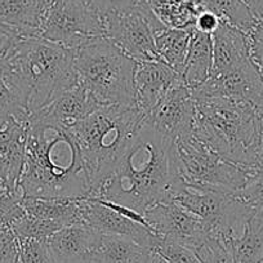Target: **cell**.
<instances>
[{"label": "cell", "instance_id": "cell-1", "mask_svg": "<svg viewBox=\"0 0 263 263\" xmlns=\"http://www.w3.org/2000/svg\"><path fill=\"white\" fill-rule=\"evenodd\" d=\"M183 186L176 141L143 118L112 173L92 197L143 216L155 204L173 201Z\"/></svg>", "mask_w": 263, "mask_h": 263}, {"label": "cell", "instance_id": "cell-2", "mask_svg": "<svg viewBox=\"0 0 263 263\" xmlns=\"http://www.w3.org/2000/svg\"><path fill=\"white\" fill-rule=\"evenodd\" d=\"M24 197L85 199L89 177L69 130L29 119L26 155L18 179Z\"/></svg>", "mask_w": 263, "mask_h": 263}, {"label": "cell", "instance_id": "cell-3", "mask_svg": "<svg viewBox=\"0 0 263 263\" xmlns=\"http://www.w3.org/2000/svg\"><path fill=\"white\" fill-rule=\"evenodd\" d=\"M194 97L196 115L192 135L224 160L253 168L260 138L259 114L252 106L230 98Z\"/></svg>", "mask_w": 263, "mask_h": 263}, {"label": "cell", "instance_id": "cell-4", "mask_svg": "<svg viewBox=\"0 0 263 263\" xmlns=\"http://www.w3.org/2000/svg\"><path fill=\"white\" fill-rule=\"evenodd\" d=\"M7 61L24 90L30 116L78 84L72 49L40 36L20 37Z\"/></svg>", "mask_w": 263, "mask_h": 263}, {"label": "cell", "instance_id": "cell-5", "mask_svg": "<svg viewBox=\"0 0 263 263\" xmlns=\"http://www.w3.org/2000/svg\"><path fill=\"white\" fill-rule=\"evenodd\" d=\"M145 115L136 105H101L70 130L96 192L115 169Z\"/></svg>", "mask_w": 263, "mask_h": 263}, {"label": "cell", "instance_id": "cell-6", "mask_svg": "<svg viewBox=\"0 0 263 263\" xmlns=\"http://www.w3.org/2000/svg\"><path fill=\"white\" fill-rule=\"evenodd\" d=\"M78 83L100 105H136V61L106 36L72 49Z\"/></svg>", "mask_w": 263, "mask_h": 263}, {"label": "cell", "instance_id": "cell-7", "mask_svg": "<svg viewBox=\"0 0 263 263\" xmlns=\"http://www.w3.org/2000/svg\"><path fill=\"white\" fill-rule=\"evenodd\" d=\"M179 173L184 184L235 195L253 168L224 160L194 135L176 141Z\"/></svg>", "mask_w": 263, "mask_h": 263}, {"label": "cell", "instance_id": "cell-8", "mask_svg": "<svg viewBox=\"0 0 263 263\" xmlns=\"http://www.w3.org/2000/svg\"><path fill=\"white\" fill-rule=\"evenodd\" d=\"M176 203L201 221L208 235L235 239L254 209L235 195L184 184L174 197Z\"/></svg>", "mask_w": 263, "mask_h": 263}, {"label": "cell", "instance_id": "cell-9", "mask_svg": "<svg viewBox=\"0 0 263 263\" xmlns=\"http://www.w3.org/2000/svg\"><path fill=\"white\" fill-rule=\"evenodd\" d=\"M40 37L75 49L105 36L102 18L85 0H48Z\"/></svg>", "mask_w": 263, "mask_h": 263}, {"label": "cell", "instance_id": "cell-10", "mask_svg": "<svg viewBox=\"0 0 263 263\" xmlns=\"http://www.w3.org/2000/svg\"><path fill=\"white\" fill-rule=\"evenodd\" d=\"M150 2L103 17L105 36L136 62L161 61L155 47L150 17Z\"/></svg>", "mask_w": 263, "mask_h": 263}, {"label": "cell", "instance_id": "cell-11", "mask_svg": "<svg viewBox=\"0 0 263 263\" xmlns=\"http://www.w3.org/2000/svg\"><path fill=\"white\" fill-rule=\"evenodd\" d=\"M146 226L158 236L194 250L208 232L199 218L176 201L158 203L143 213Z\"/></svg>", "mask_w": 263, "mask_h": 263}, {"label": "cell", "instance_id": "cell-12", "mask_svg": "<svg viewBox=\"0 0 263 263\" xmlns=\"http://www.w3.org/2000/svg\"><path fill=\"white\" fill-rule=\"evenodd\" d=\"M194 96L224 97L252 106L263 115V78L252 58L227 74L211 77L203 85L192 90Z\"/></svg>", "mask_w": 263, "mask_h": 263}, {"label": "cell", "instance_id": "cell-13", "mask_svg": "<svg viewBox=\"0 0 263 263\" xmlns=\"http://www.w3.org/2000/svg\"><path fill=\"white\" fill-rule=\"evenodd\" d=\"M79 223L102 234L128 237L150 249L158 239L148 227L119 213L97 197L80 199Z\"/></svg>", "mask_w": 263, "mask_h": 263}, {"label": "cell", "instance_id": "cell-14", "mask_svg": "<svg viewBox=\"0 0 263 263\" xmlns=\"http://www.w3.org/2000/svg\"><path fill=\"white\" fill-rule=\"evenodd\" d=\"M195 115L196 102L194 93L182 82L172 88L145 119L154 128L177 141L192 135Z\"/></svg>", "mask_w": 263, "mask_h": 263}, {"label": "cell", "instance_id": "cell-15", "mask_svg": "<svg viewBox=\"0 0 263 263\" xmlns=\"http://www.w3.org/2000/svg\"><path fill=\"white\" fill-rule=\"evenodd\" d=\"M182 82V75L163 61L136 62V106L143 115H148L166 93Z\"/></svg>", "mask_w": 263, "mask_h": 263}, {"label": "cell", "instance_id": "cell-16", "mask_svg": "<svg viewBox=\"0 0 263 263\" xmlns=\"http://www.w3.org/2000/svg\"><path fill=\"white\" fill-rule=\"evenodd\" d=\"M100 106L87 89L78 83L58 96L47 107L32 114L29 119H35L49 126L70 132Z\"/></svg>", "mask_w": 263, "mask_h": 263}, {"label": "cell", "instance_id": "cell-17", "mask_svg": "<svg viewBox=\"0 0 263 263\" xmlns=\"http://www.w3.org/2000/svg\"><path fill=\"white\" fill-rule=\"evenodd\" d=\"M29 123L14 118H0V181L18 189V179L26 155Z\"/></svg>", "mask_w": 263, "mask_h": 263}, {"label": "cell", "instance_id": "cell-18", "mask_svg": "<svg viewBox=\"0 0 263 263\" xmlns=\"http://www.w3.org/2000/svg\"><path fill=\"white\" fill-rule=\"evenodd\" d=\"M98 231L84 226L71 224L58 230L47 239L53 263H89Z\"/></svg>", "mask_w": 263, "mask_h": 263}, {"label": "cell", "instance_id": "cell-19", "mask_svg": "<svg viewBox=\"0 0 263 263\" xmlns=\"http://www.w3.org/2000/svg\"><path fill=\"white\" fill-rule=\"evenodd\" d=\"M213 37V70L211 77L232 71L250 60L248 34L221 21Z\"/></svg>", "mask_w": 263, "mask_h": 263}, {"label": "cell", "instance_id": "cell-20", "mask_svg": "<svg viewBox=\"0 0 263 263\" xmlns=\"http://www.w3.org/2000/svg\"><path fill=\"white\" fill-rule=\"evenodd\" d=\"M48 0H0V24L18 36H39Z\"/></svg>", "mask_w": 263, "mask_h": 263}, {"label": "cell", "instance_id": "cell-21", "mask_svg": "<svg viewBox=\"0 0 263 263\" xmlns=\"http://www.w3.org/2000/svg\"><path fill=\"white\" fill-rule=\"evenodd\" d=\"M153 250L135 240L98 232L89 263H151Z\"/></svg>", "mask_w": 263, "mask_h": 263}, {"label": "cell", "instance_id": "cell-22", "mask_svg": "<svg viewBox=\"0 0 263 263\" xmlns=\"http://www.w3.org/2000/svg\"><path fill=\"white\" fill-rule=\"evenodd\" d=\"M213 70V37L199 30L191 29L189 52L182 78L191 90L197 89L211 78Z\"/></svg>", "mask_w": 263, "mask_h": 263}, {"label": "cell", "instance_id": "cell-23", "mask_svg": "<svg viewBox=\"0 0 263 263\" xmlns=\"http://www.w3.org/2000/svg\"><path fill=\"white\" fill-rule=\"evenodd\" d=\"M22 208L30 216L54 224L58 229L79 223L80 199L24 197Z\"/></svg>", "mask_w": 263, "mask_h": 263}, {"label": "cell", "instance_id": "cell-24", "mask_svg": "<svg viewBox=\"0 0 263 263\" xmlns=\"http://www.w3.org/2000/svg\"><path fill=\"white\" fill-rule=\"evenodd\" d=\"M191 29H173L164 24L153 29L155 47L160 60L181 75L189 52Z\"/></svg>", "mask_w": 263, "mask_h": 263}, {"label": "cell", "instance_id": "cell-25", "mask_svg": "<svg viewBox=\"0 0 263 263\" xmlns=\"http://www.w3.org/2000/svg\"><path fill=\"white\" fill-rule=\"evenodd\" d=\"M235 263H263V213L253 211L241 232L232 239Z\"/></svg>", "mask_w": 263, "mask_h": 263}, {"label": "cell", "instance_id": "cell-26", "mask_svg": "<svg viewBox=\"0 0 263 263\" xmlns=\"http://www.w3.org/2000/svg\"><path fill=\"white\" fill-rule=\"evenodd\" d=\"M14 116L29 123L25 93L7 58L0 60V118Z\"/></svg>", "mask_w": 263, "mask_h": 263}, {"label": "cell", "instance_id": "cell-27", "mask_svg": "<svg viewBox=\"0 0 263 263\" xmlns=\"http://www.w3.org/2000/svg\"><path fill=\"white\" fill-rule=\"evenodd\" d=\"M204 7L222 21L249 34L259 20L253 14L245 0H204Z\"/></svg>", "mask_w": 263, "mask_h": 263}, {"label": "cell", "instance_id": "cell-28", "mask_svg": "<svg viewBox=\"0 0 263 263\" xmlns=\"http://www.w3.org/2000/svg\"><path fill=\"white\" fill-rule=\"evenodd\" d=\"M194 253L201 263H235L232 240L208 235Z\"/></svg>", "mask_w": 263, "mask_h": 263}, {"label": "cell", "instance_id": "cell-29", "mask_svg": "<svg viewBox=\"0 0 263 263\" xmlns=\"http://www.w3.org/2000/svg\"><path fill=\"white\" fill-rule=\"evenodd\" d=\"M151 250V263H201L194 250L160 236H158Z\"/></svg>", "mask_w": 263, "mask_h": 263}, {"label": "cell", "instance_id": "cell-30", "mask_svg": "<svg viewBox=\"0 0 263 263\" xmlns=\"http://www.w3.org/2000/svg\"><path fill=\"white\" fill-rule=\"evenodd\" d=\"M11 227L20 240H47L50 235H53L55 231L61 230L57 226H54V224L49 223V222H45L43 219L30 216L25 211L11 224Z\"/></svg>", "mask_w": 263, "mask_h": 263}, {"label": "cell", "instance_id": "cell-31", "mask_svg": "<svg viewBox=\"0 0 263 263\" xmlns=\"http://www.w3.org/2000/svg\"><path fill=\"white\" fill-rule=\"evenodd\" d=\"M22 199L24 195L20 189H12L0 181V223L11 226L24 213Z\"/></svg>", "mask_w": 263, "mask_h": 263}, {"label": "cell", "instance_id": "cell-32", "mask_svg": "<svg viewBox=\"0 0 263 263\" xmlns=\"http://www.w3.org/2000/svg\"><path fill=\"white\" fill-rule=\"evenodd\" d=\"M235 196L253 209L263 213V169H252L244 186Z\"/></svg>", "mask_w": 263, "mask_h": 263}, {"label": "cell", "instance_id": "cell-33", "mask_svg": "<svg viewBox=\"0 0 263 263\" xmlns=\"http://www.w3.org/2000/svg\"><path fill=\"white\" fill-rule=\"evenodd\" d=\"M20 244L21 249L18 263H53L47 240L26 239L20 240Z\"/></svg>", "mask_w": 263, "mask_h": 263}, {"label": "cell", "instance_id": "cell-34", "mask_svg": "<svg viewBox=\"0 0 263 263\" xmlns=\"http://www.w3.org/2000/svg\"><path fill=\"white\" fill-rule=\"evenodd\" d=\"M20 249V239L12 227L0 223V263H18Z\"/></svg>", "mask_w": 263, "mask_h": 263}, {"label": "cell", "instance_id": "cell-35", "mask_svg": "<svg viewBox=\"0 0 263 263\" xmlns=\"http://www.w3.org/2000/svg\"><path fill=\"white\" fill-rule=\"evenodd\" d=\"M85 2L97 12L101 18H103L108 14L135 8L150 0H85Z\"/></svg>", "mask_w": 263, "mask_h": 263}, {"label": "cell", "instance_id": "cell-36", "mask_svg": "<svg viewBox=\"0 0 263 263\" xmlns=\"http://www.w3.org/2000/svg\"><path fill=\"white\" fill-rule=\"evenodd\" d=\"M248 42L250 58L263 78V21H258L254 29L248 34Z\"/></svg>", "mask_w": 263, "mask_h": 263}, {"label": "cell", "instance_id": "cell-37", "mask_svg": "<svg viewBox=\"0 0 263 263\" xmlns=\"http://www.w3.org/2000/svg\"><path fill=\"white\" fill-rule=\"evenodd\" d=\"M221 21L222 20L219 18L217 14H214L213 12L208 11V9H204V11H201L200 13H199L196 20H195L194 29L212 35L217 29H218Z\"/></svg>", "mask_w": 263, "mask_h": 263}, {"label": "cell", "instance_id": "cell-38", "mask_svg": "<svg viewBox=\"0 0 263 263\" xmlns=\"http://www.w3.org/2000/svg\"><path fill=\"white\" fill-rule=\"evenodd\" d=\"M20 37L16 32L0 24V60L8 57Z\"/></svg>", "mask_w": 263, "mask_h": 263}, {"label": "cell", "instance_id": "cell-39", "mask_svg": "<svg viewBox=\"0 0 263 263\" xmlns=\"http://www.w3.org/2000/svg\"><path fill=\"white\" fill-rule=\"evenodd\" d=\"M254 169H263V132H260V138L254 154Z\"/></svg>", "mask_w": 263, "mask_h": 263}, {"label": "cell", "instance_id": "cell-40", "mask_svg": "<svg viewBox=\"0 0 263 263\" xmlns=\"http://www.w3.org/2000/svg\"><path fill=\"white\" fill-rule=\"evenodd\" d=\"M257 20L263 21V0H245Z\"/></svg>", "mask_w": 263, "mask_h": 263}, {"label": "cell", "instance_id": "cell-41", "mask_svg": "<svg viewBox=\"0 0 263 263\" xmlns=\"http://www.w3.org/2000/svg\"><path fill=\"white\" fill-rule=\"evenodd\" d=\"M260 132H263V115L260 116Z\"/></svg>", "mask_w": 263, "mask_h": 263}]
</instances>
